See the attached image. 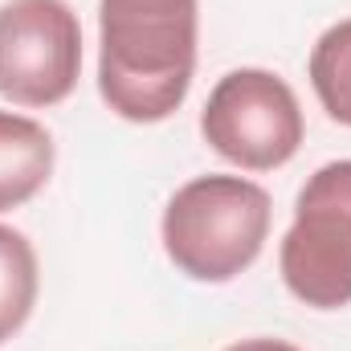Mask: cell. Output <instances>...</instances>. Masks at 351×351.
I'll use <instances>...</instances> for the list:
<instances>
[{
	"mask_svg": "<svg viewBox=\"0 0 351 351\" xmlns=\"http://www.w3.org/2000/svg\"><path fill=\"white\" fill-rule=\"evenodd\" d=\"M53 135L25 114L0 110V213L33 200L53 176Z\"/></svg>",
	"mask_w": 351,
	"mask_h": 351,
	"instance_id": "obj_6",
	"label": "cell"
},
{
	"mask_svg": "<svg viewBox=\"0 0 351 351\" xmlns=\"http://www.w3.org/2000/svg\"><path fill=\"white\" fill-rule=\"evenodd\" d=\"M311 86L323 110L351 127V16L331 25L311 49Z\"/></svg>",
	"mask_w": 351,
	"mask_h": 351,
	"instance_id": "obj_8",
	"label": "cell"
},
{
	"mask_svg": "<svg viewBox=\"0 0 351 351\" xmlns=\"http://www.w3.org/2000/svg\"><path fill=\"white\" fill-rule=\"evenodd\" d=\"M274 204L245 176H196L164 208L160 237L172 265L192 282H233L262 258Z\"/></svg>",
	"mask_w": 351,
	"mask_h": 351,
	"instance_id": "obj_2",
	"label": "cell"
},
{
	"mask_svg": "<svg viewBox=\"0 0 351 351\" xmlns=\"http://www.w3.org/2000/svg\"><path fill=\"white\" fill-rule=\"evenodd\" d=\"M37 290H41V274H37L33 241L21 229L0 225V343H8L29 323L37 306Z\"/></svg>",
	"mask_w": 351,
	"mask_h": 351,
	"instance_id": "obj_7",
	"label": "cell"
},
{
	"mask_svg": "<svg viewBox=\"0 0 351 351\" xmlns=\"http://www.w3.org/2000/svg\"><path fill=\"white\" fill-rule=\"evenodd\" d=\"M225 351H298V348L286 343V339H241V343H233Z\"/></svg>",
	"mask_w": 351,
	"mask_h": 351,
	"instance_id": "obj_9",
	"label": "cell"
},
{
	"mask_svg": "<svg viewBox=\"0 0 351 351\" xmlns=\"http://www.w3.org/2000/svg\"><path fill=\"white\" fill-rule=\"evenodd\" d=\"M196 0H98V94L127 123H164L196 74Z\"/></svg>",
	"mask_w": 351,
	"mask_h": 351,
	"instance_id": "obj_1",
	"label": "cell"
},
{
	"mask_svg": "<svg viewBox=\"0 0 351 351\" xmlns=\"http://www.w3.org/2000/svg\"><path fill=\"white\" fill-rule=\"evenodd\" d=\"M278 269L298 302L315 311L351 306V160H331L302 184Z\"/></svg>",
	"mask_w": 351,
	"mask_h": 351,
	"instance_id": "obj_3",
	"label": "cell"
},
{
	"mask_svg": "<svg viewBox=\"0 0 351 351\" xmlns=\"http://www.w3.org/2000/svg\"><path fill=\"white\" fill-rule=\"evenodd\" d=\"M200 135L221 160L245 172H274L298 156L306 123L286 78L245 66L213 86L200 110Z\"/></svg>",
	"mask_w": 351,
	"mask_h": 351,
	"instance_id": "obj_4",
	"label": "cell"
},
{
	"mask_svg": "<svg viewBox=\"0 0 351 351\" xmlns=\"http://www.w3.org/2000/svg\"><path fill=\"white\" fill-rule=\"evenodd\" d=\"M82 74V25L66 0L0 4V94L16 106H58Z\"/></svg>",
	"mask_w": 351,
	"mask_h": 351,
	"instance_id": "obj_5",
	"label": "cell"
}]
</instances>
